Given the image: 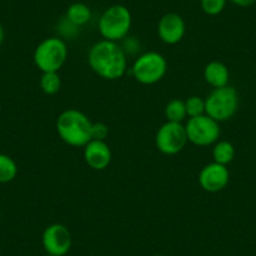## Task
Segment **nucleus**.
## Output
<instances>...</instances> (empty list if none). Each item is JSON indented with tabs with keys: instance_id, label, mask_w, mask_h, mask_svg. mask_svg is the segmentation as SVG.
I'll list each match as a JSON object with an SVG mask.
<instances>
[{
	"instance_id": "obj_1",
	"label": "nucleus",
	"mask_w": 256,
	"mask_h": 256,
	"mask_svg": "<svg viewBox=\"0 0 256 256\" xmlns=\"http://www.w3.org/2000/svg\"><path fill=\"white\" fill-rule=\"evenodd\" d=\"M88 64L98 77L106 80H117L127 72L128 59L122 46L117 42L102 39L90 46Z\"/></svg>"
},
{
	"instance_id": "obj_2",
	"label": "nucleus",
	"mask_w": 256,
	"mask_h": 256,
	"mask_svg": "<svg viewBox=\"0 0 256 256\" xmlns=\"http://www.w3.org/2000/svg\"><path fill=\"white\" fill-rule=\"evenodd\" d=\"M92 120L80 110L68 108L56 118V132L64 144L72 147H84L92 141Z\"/></svg>"
},
{
	"instance_id": "obj_3",
	"label": "nucleus",
	"mask_w": 256,
	"mask_h": 256,
	"mask_svg": "<svg viewBox=\"0 0 256 256\" xmlns=\"http://www.w3.org/2000/svg\"><path fill=\"white\" fill-rule=\"evenodd\" d=\"M132 26V14L127 6L122 4L110 6L100 14L98 20V30L103 39L110 42H120L128 36Z\"/></svg>"
},
{
	"instance_id": "obj_4",
	"label": "nucleus",
	"mask_w": 256,
	"mask_h": 256,
	"mask_svg": "<svg viewBox=\"0 0 256 256\" xmlns=\"http://www.w3.org/2000/svg\"><path fill=\"white\" fill-rule=\"evenodd\" d=\"M67 59L68 46L60 36L43 39L33 53L34 64L42 73L59 72Z\"/></svg>"
},
{
	"instance_id": "obj_5",
	"label": "nucleus",
	"mask_w": 256,
	"mask_h": 256,
	"mask_svg": "<svg viewBox=\"0 0 256 256\" xmlns=\"http://www.w3.org/2000/svg\"><path fill=\"white\" fill-rule=\"evenodd\" d=\"M205 113L215 120L226 122L236 114L240 106V96L232 86L215 88L205 98Z\"/></svg>"
},
{
	"instance_id": "obj_6",
	"label": "nucleus",
	"mask_w": 256,
	"mask_h": 256,
	"mask_svg": "<svg viewBox=\"0 0 256 256\" xmlns=\"http://www.w3.org/2000/svg\"><path fill=\"white\" fill-rule=\"evenodd\" d=\"M167 70H168L167 60L161 53L146 52L137 56L131 67V73L138 83L151 86L164 80Z\"/></svg>"
},
{
	"instance_id": "obj_7",
	"label": "nucleus",
	"mask_w": 256,
	"mask_h": 256,
	"mask_svg": "<svg viewBox=\"0 0 256 256\" xmlns=\"http://www.w3.org/2000/svg\"><path fill=\"white\" fill-rule=\"evenodd\" d=\"M187 138L192 144L200 147H208L215 144L221 134L220 123L205 114L188 118L184 124Z\"/></svg>"
},
{
	"instance_id": "obj_8",
	"label": "nucleus",
	"mask_w": 256,
	"mask_h": 256,
	"mask_svg": "<svg viewBox=\"0 0 256 256\" xmlns=\"http://www.w3.org/2000/svg\"><path fill=\"white\" fill-rule=\"evenodd\" d=\"M156 147L161 154L167 156H174L184 151L188 138H187L186 130L182 123L170 122L166 120L157 131L154 137Z\"/></svg>"
},
{
	"instance_id": "obj_9",
	"label": "nucleus",
	"mask_w": 256,
	"mask_h": 256,
	"mask_svg": "<svg viewBox=\"0 0 256 256\" xmlns=\"http://www.w3.org/2000/svg\"><path fill=\"white\" fill-rule=\"evenodd\" d=\"M42 244L46 254L64 256L72 248V235L70 228L63 224H52L46 226L42 235Z\"/></svg>"
},
{
	"instance_id": "obj_10",
	"label": "nucleus",
	"mask_w": 256,
	"mask_h": 256,
	"mask_svg": "<svg viewBox=\"0 0 256 256\" xmlns=\"http://www.w3.org/2000/svg\"><path fill=\"white\" fill-rule=\"evenodd\" d=\"M230 181V172H228V166L211 162L206 166L202 167V170L198 174V184L205 190L206 192H220L225 188Z\"/></svg>"
},
{
	"instance_id": "obj_11",
	"label": "nucleus",
	"mask_w": 256,
	"mask_h": 256,
	"mask_svg": "<svg viewBox=\"0 0 256 256\" xmlns=\"http://www.w3.org/2000/svg\"><path fill=\"white\" fill-rule=\"evenodd\" d=\"M157 34L164 44L174 46L180 43L186 34L184 19L177 13H166L157 24Z\"/></svg>"
},
{
	"instance_id": "obj_12",
	"label": "nucleus",
	"mask_w": 256,
	"mask_h": 256,
	"mask_svg": "<svg viewBox=\"0 0 256 256\" xmlns=\"http://www.w3.org/2000/svg\"><path fill=\"white\" fill-rule=\"evenodd\" d=\"M83 148V158L86 164L94 171H103L110 164L112 151L106 141L92 140Z\"/></svg>"
},
{
	"instance_id": "obj_13",
	"label": "nucleus",
	"mask_w": 256,
	"mask_h": 256,
	"mask_svg": "<svg viewBox=\"0 0 256 256\" xmlns=\"http://www.w3.org/2000/svg\"><path fill=\"white\" fill-rule=\"evenodd\" d=\"M204 80L208 86L212 87V90L226 87L230 80V70L222 62L212 60L206 64L204 70Z\"/></svg>"
},
{
	"instance_id": "obj_14",
	"label": "nucleus",
	"mask_w": 256,
	"mask_h": 256,
	"mask_svg": "<svg viewBox=\"0 0 256 256\" xmlns=\"http://www.w3.org/2000/svg\"><path fill=\"white\" fill-rule=\"evenodd\" d=\"M66 18L72 24L82 28L86 24H88V22L92 18V10L87 4L76 2L68 6L67 12H66Z\"/></svg>"
},
{
	"instance_id": "obj_15",
	"label": "nucleus",
	"mask_w": 256,
	"mask_h": 256,
	"mask_svg": "<svg viewBox=\"0 0 256 256\" xmlns=\"http://www.w3.org/2000/svg\"><path fill=\"white\" fill-rule=\"evenodd\" d=\"M235 147L228 141H218L214 144L212 148V158L216 164L228 166L235 158Z\"/></svg>"
},
{
	"instance_id": "obj_16",
	"label": "nucleus",
	"mask_w": 256,
	"mask_h": 256,
	"mask_svg": "<svg viewBox=\"0 0 256 256\" xmlns=\"http://www.w3.org/2000/svg\"><path fill=\"white\" fill-rule=\"evenodd\" d=\"M18 174V164L6 154H0V184H9Z\"/></svg>"
},
{
	"instance_id": "obj_17",
	"label": "nucleus",
	"mask_w": 256,
	"mask_h": 256,
	"mask_svg": "<svg viewBox=\"0 0 256 256\" xmlns=\"http://www.w3.org/2000/svg\"><path fill=\"white\" fill-rule=\"evenodd\" d=\"M164 117L170 122H184V118L187 117L184 100H178V98L170 100L166 104V107H164Z\"/></svg>"
},
{
	"instance_id": "obj_18",
	"label": "nucleus",
	"mask_w": 256,
	"mask_h": 256,
	"mask_svg": "<svg viewBox=\"0 0 256 256\" xmlns=\"http://www.w3.org/2000/svg\"><path fill=\"white\" fill-rule=\"evenodd\" d=\"M39 84H40V90H43V93H46V96H53L56 94L60 90L62 80L58 72H46L42 73Z\"/></svg>"
},
{
	"instance_id": "obj_19",
	"label": "nucleus",
	"mask_w": 256,
	"mask_h": 256,
	"mask_svg": "<svg viewBox=\"0 0 256 256\" xmlns=\"http://www.w3.org/2000/svg\"><path fill=\"white\" fill-rule=\"evenodd\" d=\"M184 107H186L187 117H198V116L205 114L206 104L205 100L200 96H191L184 100Z\"/></svg>"
},
{
	"instance_id": "obj_20",
	"label": "nucleus",
	"mask_w": 256,
	"mask_h": 256,
	"mask_svg": "<svg viewBox=\"0 0 256 256\" xmlns=\"http://www.w3.org/2000/svg\"><path fill=\"white\" fill-rule=\"evenodd\" d=\"M228 0H200L201 9L205 14L211 16H216L224 12L226 8Z\"/></svg>"
},
{
	"instance_id": "obj_21",
	"label": "nucleus",
	"mask_w": 256,
	"mask_h": 256,
	"mask_svg": "<svg viewBox=\"0 0 256 256\" xmlns=\"http://www.w3.org/2000/svg\"><path fill=\"white\" fill-rule=\"evenodd\" d=\"M58 29L59 33L62 34V36H64V38H73V36H77L80 28L70 23V22L64 16V18L59 22Z\"/></svg>"
},
{
	"instance_id": "obj_22",
	"label": "nucleus",
	"mask_w": 256,
	"mask_h": 256,
	"mask_svg": "<svg viewBox=\"0 0 256 256\" xmlns=\"http://www.w3.org/2000/svg\"><path fill=\"white\" fill-rule=\"evenodd\" d=\"M110 130L108 126L103 122H94L92 123V130H90V136L92 140H98V141H106L108 137Z\"/></svg>"
},
{
	"instance_id": "obj_23",
	"label": "nucleus",
	"mask_w": 256,
	"mask_h": 256,
	"mask_svg": "<svg viewBox=\"0 0 256 256\" xmlns=\"http://www.w3.org/2000/svg\"><path fill=\"white\" fill-rule=\"evenodd\" d=\"M123 50H124V53L127 54H136L137 52L140 50V42L137 40L136 38H134V36H126L124 39H123Z\"/></svg>"
},
{
	"instance_id": "obj_24",
	"label": "nucleus",
	"mask_w": 256,
	"mask_h": 256,
	"mask_svg": "<svg viewBox=\"0 0 256 256\" xmlns=\"http://www.w3.org/2000/svg\"><path fill=\"white\" fill-rule=\"evenodd\" d=\"M228 2H230L236 6H240V8H248L256 3V0H228Z\"/></svg>"
},
{
	"instance_id": "obj_25",
	"label": "nucleus",
	"mask_w": 256,
	"mask_h": 256,
	"mask_svg": "<svg viewBox=\"0 0 256 256\" xmlns=\"http://www.w3.org/2000/svg\"><path fill=\"white\" fill-rule=\"evenodd\" d=\"M4 36H6V33H4V28L3 26H2V23H0V46L3 44L4 42Z\"/></svg>"
},
{
	"instance_id": "obj_26",
	"label": "nucleus",
	"mask_w": 256,
	"mask_h": 256,
	"mask_svg": "<svg viewBox=\"0 0 256 256\" xmlns=\"http://www.w3.org/2000/svg\"><path fill=\"white\" fill-rule=\"evenodd\" d=\"M44 256H54V255H50V254H46V255Z\"/></svg>"
},
{
	"instance_id": "obj_27",
	"label": "nucleus",
	"mask_w": 256,
	"mask_h": 256,
	"mask_svg": "<svg viewBox=\"0 0 256 256\" xmlns=\"http://www.w3.org/2000/svg\"><path fill=\"white\" fill-rule=\"evenodd\" d=\"M154 256H166V255H154Z\"/></svg>"
},
{
	"instance_id": "obj_28",
	"label": "nucleus",
	"mask_w": 256,
	"mask_h": 256,
	"mask_svg": "<svg viewBox=\"0 0 256 256\" xmlns=\"http://www.w3.org/2000/svg\"><path fill=\"white\" fill-rule=\"evenodd\" d=\"M0 216H2V211H0Z\"/></svg>"
}]
</instances>
